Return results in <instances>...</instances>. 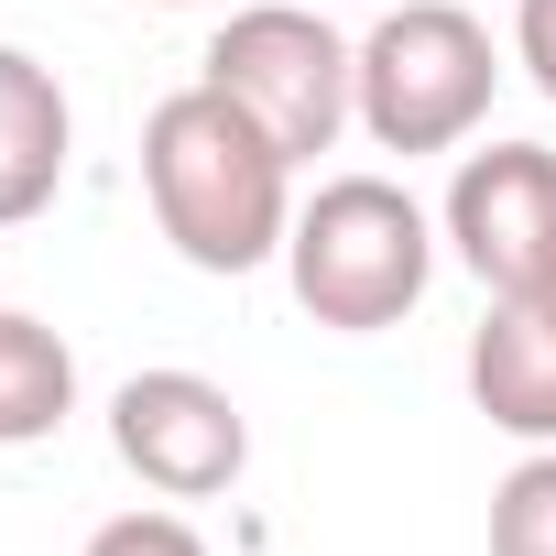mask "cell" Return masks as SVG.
<instances>
[{
  "label": "cell",
  "mask_w": 556,
  "mask_h": 556,
  "mask_svg": "<svg viewBox=\"0 0 556 556\" xmlns=\"http://www.w3.org/2000/svg\"><path fill=\"white\" fill-rule=\"evenodd\" d=\"M142 197H153V229L175 240V262L197 273H262L285 262V229H295V153L273 142L240 99H218L207 77L153 99L142 121Z\"/></svg>",
  "instance_id": "obj_1"
},
{
  "label": "cell",
  "mask_w": 556,
  "mask_h": 556,
  "mask_svg": "<svg viewBox=\"0 0 556 556\" xmlns=\"http://www.w3.org/2000/svg\"><path fill=\"white\" fill-rule=\"evenodd\" d=\"M285 285L317 328L339 339H371V328H404L437 285V218L393 186V175H328L317 197H295V229H285Z\"/></svg>",
  "instance_id": "obj_2"
},
{
  "label": "cell",
  "mask_w": 556,
  "mask_h": 556,
  "mask_svg": "<svg viewBox=\"0 0 556 556\" xmlns=\"http://www.w3.org/2000/svg\"><path fill=\"white\" fill-rule=\"evenodd\" d=\"M491 88H502L491 23L458 0H404L361 34V131L382 153H458L491 121Z\"/></svg>",
  "instance_id": "obj_3"
},
{
  "label": "cell",
  "mask_w": 556,
  "mask_h": 556,
  "mask_svg": "<svg viewBox=\"0 0 556 556\" xmlns=\"http://www.w3.org/2000/svg\"><path fill=\"white\" fill-rule=\"evenodd\" d=\"M207 88L240 99L295 164H317L361 121V45L328 34L306 0H251V12H229L207 34Z\"/></svg>",
  "instance_id": "obj_4"
},
{
  "label": "cell",
  "mask_w": 556,
  "mask_h": 556,
  "mask_svg": "<svg viewBox=\"0 0 556 556\" xmlns=\"http://www.w3.org/2000/svg\"><path fill=\"white\" fill-rule=\"evenodd\" d=\"M110 447L142 491L164 502H218L251 469V415L207 382V371H131L110 393Z\"/></svg>",
  "instance_id": "obj_5"
},
{
  "label": "cell",
  "mask_w": 556,
  "mask_h": 556,
  "mask_svg": "<svg viewBox=\"0 0 556 556\" xmlns=\"http://www.w3.org/2000/svg\"><path fill=\"white\" fill-rule=\"evenodd\" d=\"M437 229L491 295H556V153L545 142L458 153V186H447Z\"/></svg>",
  "instance_id": "obj_6"
},
{
  "label": "cell",
  "mask_w": 556,
  "mask_h": 556,
  "mask_svg": "<svg viewBox=\"0 0 556 556\" xmlns=\"http://www.w3.org/2000/svg\"><path fill=\"white\" fill-rule=\"evenodd\" d=\"M469 404L502 437L556 447V306L545 295H491V317L469 328Z\"/></svg>",
  "instance_id": "obj_7"
},
{
  "label": "cell",
  "mask_w": 556,
  "mask_h": 556,
  "mask_svg": "<svg viewBox=\"0 0 556 556\" xmlns=\"http://www.w3.org/2000/svg\"><path fill=\"white\" fill-rule=\"evenodd\" d=\"M66 153H77V110H66L55 66L23 55V45H0V229H23V218L55 207Z\"/></svg>",
  "instance_id": "obj_8"
},
{
  "label": "cell",
  "mask_w": 556,
  "mask_h": 556,
  "mask_svg": "<svg viewBox=\"0 0 556 556\" xmlns=\"http://www.w3.org/2000/svg\"><path fill=\"white\" fill-rule=\"evenodd\" d=\"M66 415H77V350L45 317L0 306V447H45Z\"/></svg>",
  "instance_id": "obj_9"
},
{
  "label": "cell",
  "mask_w": 556,
  "mask_h": 556,
  "mask_svg": "<svg viewBox=\"0 0 556 556\" xmlns=\"http://www.w3.org/2000/svg\"><path fill=\"white\" fill-rule=\"evenodd\" d=\"M491 556H556V447H523L491 491Z\"/></svg>",
  "instance_id": "obj_10"
},
{
  "label": "cell",
  "mask_w": 556,
  "mask_h": 556,
  "mask_svg": "<svg viewBox=\"0 0 556 556\" xmlns=\"http://www.w3.org/2000/svg\"><path fill=\"white\" fill-rule=\"evenodd\" d=\"M88 556H207V534L186 513H110L88 534Z\"/></svg>",
  "instance_id": "obj_11"
},
{
  "label": "cell",
  "mask_w": 556,
  "mask_h": 556,
  "mask_svg": "<svg viewBox=\"0 0 556 556\" xmlns=\"http://www.w3.org/2000/svg\"><path fill=\"white\" fill-rule=\"evenodd\" d=\"M513 66L556 99V0H513Z\"/></svg>",
  "instance_id": "obj_12"
},
{
  "label": "cell",
  "mask_w": 556,
  "mask_h": 556,
  "mask_svg": "<svg viewBox=\"0 0 556 556\" xmlns=\"http://www.w3.org/2000/svg\"><path fill=\"white\" fill-rule=\"evenodd\" d=\"M142 12H186V0H142Z\"/></svg>",
  "instance_id": "obj_13"
},
{
  "label": "cell",
  "mask_w": 556,
  "mask_h": 556,
  "mask_svg": "<svg viewBox=\"0 0 556 556\" xmlns=\"http://www.w3.org/2000/svg\"><path fill=\"white\" fill-rule=\"evenodd\" d=\"M545 306H556V295H545Z\"/></svg>",
  "instance_id": "obj_14"
}]
</instances>
